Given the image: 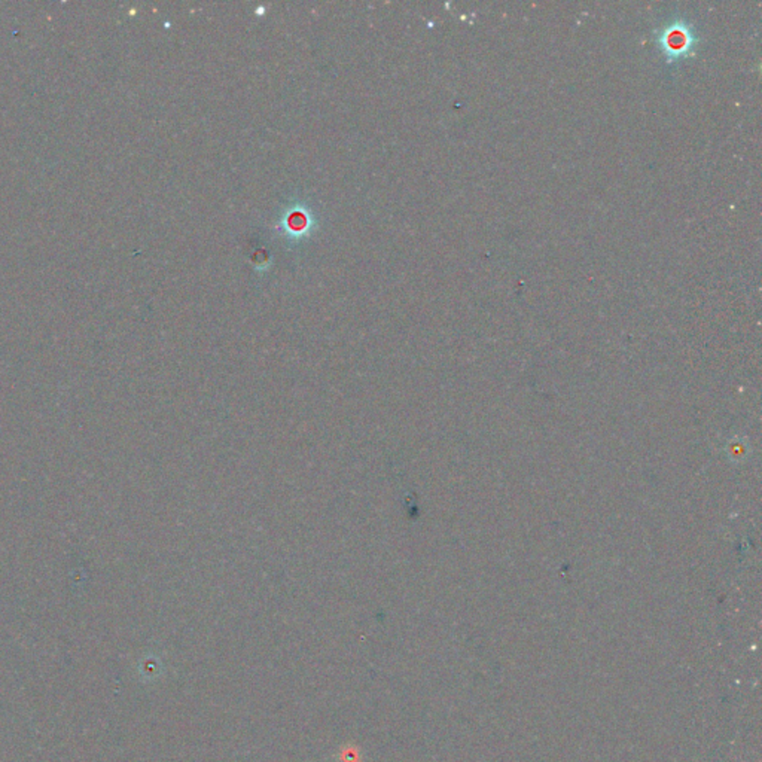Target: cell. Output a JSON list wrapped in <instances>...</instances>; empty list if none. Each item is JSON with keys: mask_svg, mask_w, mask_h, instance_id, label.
<instances>
[{"mask_svg": "<svg viewBox=\"0 0 762 762\" xmlns=\"http://www.w3.org/2000/svg\"><path fill=\"white\" fill-rule=\"evenodd\" d=\"M698 42L692 26L684 19H675L662 28L658 36V45L667 62H678L689 55L691 49Z\"/></svg>", "mask_w": 762, "mask_h": 762, "instance_id": "6da1fadb", "label": "cell"}, {"mask_svg": "<svg viewBox=\"0 0 762 762\" xmlns=\"http://www.w3.org/2000/svg\"><path fill=\"white\" fill-rule=\"evenodd\" d=\"M289 225H291V228H293V230H301L302 226L305 225V217L301 213H295L293 216H291Z\"/></svg>", "mask_w": 762, "mask_h": 762, "instance_id": "7a4b0ae2", "label": "cell"}]
</instances>
